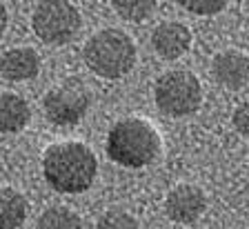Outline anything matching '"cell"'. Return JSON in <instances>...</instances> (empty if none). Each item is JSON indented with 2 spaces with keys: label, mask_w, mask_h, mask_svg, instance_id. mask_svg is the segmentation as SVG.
<instances>
[{
  "label": "cell",
  "mask_w": 249,
  "mask_h": 229,
  "mask_svg": "<svg viewBox=\"0 0 249 229\" xmlns=\"http://www.w3.org/2000/svg\"><path fill=\"white\" fill-rule=\"evenodd\" d=\"M89 105H91L89 89L78 80H69L49 89L42 100L45 116L49 118V123L58 127H71L80 123L83 116L87 114Z\"/></svg>",
  "instance_id": "obj_6"
},
{
  "label": "cell",
  "mask_w": 249,
  "mask_h": 229,
  "mask_svg": "<svg viewBox=\"0 0 249 229\" xmlns=\"http://www.w3.org/2000/svg\"><path fill=\"white\" fill-rule=\"evenodd\" d=\"M111 7L123 20L140 22L154 14L156 0H111Z\"/></svg>",
  "instance_id": "obj_14"
},
{
  "label": "cell",
  "mask_w": 249,
  "mask_h": 229,
  "mask_svg": "<svg viewBox=\"0 0 249 229\" xmlns=\"http://www.w3.org/2000/svg\"><path fill=\"white\" fill-rule=\"evenodd\" d=\"M34 32L49 45H65L78 34L83 18L69 0H42L31 16Z\"/></svg>",
  "instance_id": "obj_5"
},
{
  "label": "cell",
  "mask_w": 249,
  "mask_h": 229,
  "mask_svg": "<svg viewBox=\"0 0 249 229\" xmlns=\"http://www.w3.org/2000/svg\"><path fill=\"white\" fill-rule=\"evenodd\" d=\"M207 209V196L196 185H178L165 198L167 218L178 225H192Z\"/></svg>",
  "instance_id": "obj_7"
},
{
  "label": "cell",
  "mask_w": 249,
  "mask_h": 229,
  "mask_svg": "<svg viewBox=\"0 0 249 229\" xmlns=\"http://www.w3.org/2000/svg\"><path fill=\"white\" fill-rule=\"evenodd\" d=\"M213 80L227 89H240L249 80V58L238 49H225L212 60Z\"/></svg>",
  "instance_id": "obj_9"
},
{
  "label": "cell",
  "mask_w": 249,
  "mask_h": 229,
  "mask_svg": "<svg viewBox=\"0 0 249 229\" xmlns=\"http://www.w3.org/2000/svg\"><path fill=\"white\" fill-rule=\"evenodd\" d=\"M154 52L165 60H176L192 47V32L182 22H162L151 34Z\"/></svg>",
  "instance_id": "obj_8"
},
{
  "label": "cell",
  "mask_w": 249,
  "mask_h": 229,
  "mask_svg": "<svg viewBox=\"0 0 249 229\" xmlns=\"http://www.w3.org/2000/svg\"><path fill=\"white\" fill-rule=\"evenodd\" d=\"M231 123H233V127H236V131H238L240 136L249 138V103H243L238 109L233 111Z\"/></svg>",
  "instance_id": "obj_17"
},
{
  "label": "cell",
  "mask_w": 249,
  "mask_h": 229,
  "mask_svg": "<svg viewBox=\"0 0 249 229\" xmlns=\"http://www.w3.org/2000/svg\"><path fill=\"white\" fill-rule=\"evenodd\" d=\"M27 218V200L11 187L0 189V229H18Z\"/></svg>",
  "instance_id": "obj_12"
},
{
  "label": "cell",
  "mask_w": 249,
  "mask_h": 229,
  "mask_svg": "<svg viewBox=\"0 0 249 229\" xmlns=\"http://www.w3.org/2000/svg\"><path fill=\"white\" fill-rule=\"evenodd\" d=\"M182 9L198 14V16H213L229 5V0H176Z\"/></svg>",
  "instance_id": "obj_16"
},
{
  "label": "cell",
  "mask_w": 249,
  "mask_h": 229,
  "mask_svg": "<svg viewBox=\"0 0 249 229\" xmlns=\"http://www.w3.org/2000/svg\"><path fill=\"white\" fill-rule=\"evenodd\" d=\"M40 71V56L31 47H14L0 56V73L11 83L36 78Z\"/></svg>",
  "instance_id": "obj_10"
},
{
  "label": "cell",
  "mask_w": 249,
  "mask_h": 229,
  "mask_svg": "<svg viewBox=\"0 0 249 229\" xmlns=\"http://www.w3.org/2000/svg\"><path fill=\"white\" fill-rule=\"evenodd\" d=\"M245 11H247V16H249V0H245Z\"/></svg>",
  "instance_id": "obj_19"
},
{
  "label": "cell",
  "mask_w": 249,
  "mask_h": 229,
  "mask_svg": "<svg viewBox=\"0 0 249 229\" xmlns=\"http://www.w3.org/2000/svg\"><path fill=\"white\" fill-rule=\"evenodd\" d=\"M31 109L22 96L5 91L0 94V134H18L29 125Z\"/></svg>",
  "instance_id": "obj_11"
},
{
  "label": "cell",
  "mask_w": 249,
  "mask_h": 229,
  "mask_svg": "<svg viewBox=\"0 0 249 229\" xmlns=\"http://www.w3.org/2000/svg\"><path fill=\"white\" fill-rule=\"evenodd\" d=\"M36 229H83V220L69 207H49L40 213Z\"/></svg>",
  "instance_id": "obj_13"
},
{
  "label": "cell",
  "mask_w": 249,
  "mask_h": 229,
  "mask_svg": "<svg viewBox=\"0 0 249 229\" xmlns=\"http://www.w3.org/2000/svg\"><path fill=\"white\" fill-rule=\"evenodd\" d=\"M98 162L85 142L65 141L49 145L42 156L45 180L60 194H83L93 185Z\"/></svg>",
  "instance_id": "obj_1"
},
{
  "label": "cell",
  "mask_w": 249,
  "mask_h": 229,
  "mask_svg": "<svg viewBox=\"0 0 249 229\" xmlns=\"http://www.w3.org/2000/svg\"><path fill=\"white\" fill-rule=\"evenodd\" d=\"M160 134L142 118L118 120L107 134V156L129 169L151 165L160 154Z\"/></svg>",
  "instance_id": "obj_2"
},
{
  "label": "cell",
  "mask_w": 249,
  "mask_h": 229,
  "mask_svg": "<svg viewBox=\"0 0 249 229\" xmlns=\"http://www.w3.org/2000/svg\"><path fill=\"white\" fill-rule=\"evenodd\" d=\"M85 63L100 78H123L136 65V45L120 29H103L85 45Z\"/></svg>",
  "instance_id": "obj_3"
},
{
  "label": "cell",
  "mask_w": 249,
  "mask_h": 229,
  "mask_svg": "<svg viewBox=\"0 0 249 229\" xmlns=\"http://www.w3.org/2000/svg\"><path fill=\"white\" fill-rule=\"evenodd\" d=\"M7 20H9L7 9H5V5L0 2V36H2V34H5V29H7Z\"/></svg>",
  "instance_id": "obj_18"
},
{
  "label": "cell",
  "mask_w": 249,
  "mask_h": 229,
  "mask_svg": "<svg viewBox=\"0 0 249 229\" xmlns=\"http://www.w3.org/2000/svg\"><path fill=\"white\" fill-rule=\"evenodd\" d=\"M96 229H138V220L124 209H107L98 218Z\"/></svg>",
  "instance_id": "obj_15"
},
{
  "label": "cell",
  "mask_w": 249,
  "mask_h": 229,
  "mask_svg": "<svg viewBox=\"0 0 249 229\" xmlns=\"http://www.w3.org/2000/svg\"><path fill=\"white\" fill-rule=\"evenodd\" d=\"M156 105L162 114L171 118H182L189 116L200 107L202 103V87L200 80L187 69H174V71L162 73L156 80L154 87Z\"/></svg>",
  "instance_id": "obj_4"
}]
</instances>
